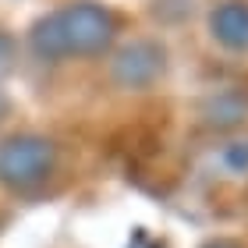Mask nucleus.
<instances>
[{"instance_id": "nucleus-4", "label": "nucleus", "mask_w": 248, "mask_h": 248, "mask_svg": "<svg viewBox=\"0 0 248 248\" xmlns=\"http://www.w3.org/2000/svg\"><path fill=\"white\" fill-rule=\"evenodd\" d=\"M209 36L231 53L248 50V0H223L209 11Z\"/></svg>"}, {"instance_id": "nucleus-6", "label": "nucleus", "mask_w": 248, "mask_h": 248, "mask_svg": "<svg viewBox=\"0 0 248 248\" xmlns=\"http://www.w3.org/2000/svg\"><path fill=\"white\" fill-rule=\"evenodd\" d=\"M245 110H248V103L238 93H223V96H217L209 103L206 117H209V124H217V128H227V124H238L245 117Z\"/></svg>"}, {"instance_id": "nucleus-10", "label": "nucleus", "mask_w": 248, "mask_h": 248, "mask_svg": "<svg viewBox=\"0 0 248 248\" xmlns=\"http://www.w3.org/2000/svg\"><path fill=\"white\" fill-rule=\"evenodd\" d=\"M4 114H7V96L0 93V117H4Z\"/></svg>"}, {"instance_id": "nucleus-1", "label": "nucleus", "mask_w": 248, "mask_h": 248, "mask_svg": "<svg viewBox=\"0 0 248 248\" xmlns=\"http://www.w3.org/2000/svg\"><path fill=\"white\" fill-rule=\"evenodd\" d=\"M53 167H57V149L43 135L21 131L0 142V185L11 191L39 188L53 174Z\"/></svg>"}, {"instance_id": "nucleus-2", "label": "nucleus", "mask_w": 248, "mask_h": 248, "mask_svg": "<svg viewBox=\"0 0 248 248\" xmlns=\"http://www.w3.org/2000/svg\"><path fill=\"white\" fill-rule=\"evenodd\" d=\"M61 32H64V46L67 57H99L110 50V43L117 36V21L103 4L93 0H75L57 11Z\"/></svg>"}, {"instance_id": "nucleus-7", "label": "nucleus", "mask_w": 248, "mask_h": 248, "mask_svg": "<svg viewBox=\"0 0 248 248\" xmlns=\"http://www.w3.org/2000/svg\"><path fill=\"white\" fill-rule=\"evenodd\" d=\"M11 57H15V39H11L7 32H0V71L11 64Z\"/></svg>"}, {"instance_id": "nucleus-9", "label": "nucleus", "mask_w": 248, "mask_h": 248, "mask_svg": "<svg viewBox=\"0 0 248 248\" xmlns=\"http://www.w3.org/2000/svg\"><path fill=\"white\" fill-rule=\"evenodd\" d=\"M227 160H231V163H248V149H245V145H238V149L227 153Z\"/></svg>"}, {"instance_id": "nucleus-8", "label": "nucleus", "mask_w": 248, "mask_h": 248, "mask_svg": "<svg viewBox=\"0 0 248 248\" xmlns=\"http://www.w3.org/2000/svg\"><path fill=\"white\" fill-rule=\"evenodd\" d=\"M202 248H241V245L234 241V238H213V241H206Z\"/></svg>"}, {"instance_id": "nucleus-5", "label": "nucleus", "mask_w": 248, "mask_h": 248, "mask_svg": "<svg viewBox=\"0 0 248 248\" xmlns=\"http://www.w3.org/2000/svg\"><path fill=\"white\" fill-rule=\"evenodd\" d=\"M29 50L36 53L39 61H67V46H64V32H61L57 11L39 15L29 25Z\"/></svg>"}, {"instance_id": "nucleus-3", "label": "nucleus", "mask_w": 248, "mask_h": 248, "mask_svg": "<svg viewBox=\"0 0 248 248\" xmlns=\"http://www.w3.org/2000/svg\"><path fill=\"white\" fill-rule=\"evenodd\" d=\"M167 71V50L156 39H131L114 53L110 75L121 89H149Z\"/></svg>"}]
</instances>
